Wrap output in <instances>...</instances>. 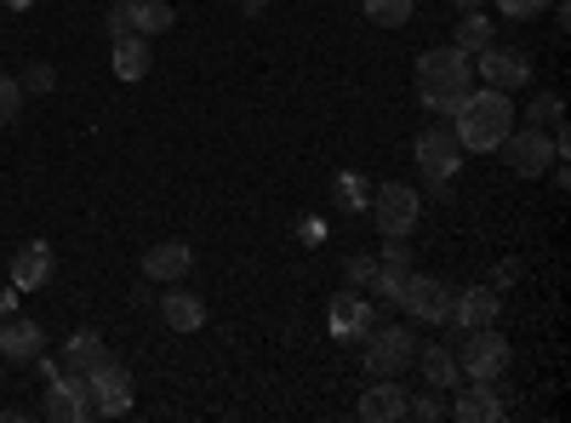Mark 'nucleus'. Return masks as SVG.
Returning <instances> with one entry per match:
<instances>
[{"label":"nucleus","mask_w":571,"mask_h":423,"mask_svg":"<svg viewBox=\"0 0 571 423\" xmlns=\"http://www.w3.org/2000/svg\"><path fill=\"white\" fill-rule=\"evenodd\" d=\"M389 309H406L412 320H423V327H446V315H452V286L434 281V275L406 269V275H400V286L389 292Z\"/></svg>","instance_id":"obj_3"},{"label":"nucleus","mask_w":571,"mask_h":423,"mask_svg":"<svg viewBox=\"0 0 571 423\" xmlns=\"http://www.w3.org/2000/svg\"><path fill=\"white\" fill-rule=\"evenodd\" d=\"M412 361H417V372H423V383L429 389H441V395H446V389H457V355L446 349V343H429V349H417L412 355Z\"/></svg>","instance_id":"obj_19"},{"label":"nucleus","mask_w":571,"mask_h":423,"mask_svg":"<svg viewBox=\"0 0 571 423\" xmlns=\"http://www.w3.org/2000/svg\"><path fill=\"white\" fill-rule=\"evenodd\" d=\"M406 269H412V252L400 246V241H389L383 257H378V298H383V304H389V292L400 286V275H406Z\"/></svg>","instance_id":"obj_24"},{"label":"nucleus","mask_w":571,"mask_h":423,"mask_svg":"<svg viewBox=\"0 0 571 423\" xmlns=\"http://www.w3.org/2000/svg\"><path fill=\"white\" fill-rule=\"evenodd\" d=\"M497 149H503V160H509V172H515V178H543V172L554 167V160H560V155H554V138L543 133V126L509 133Z\"/></svg>","instance_id":"obj_8"},{"label":"nucleus","mask_w":571,"mask_h":423,"mask_svg":"<svg viewBox=\"0 0 571 423\" xmlns=\"http://www.w3.org/2000/svg\"><path fill=\"white\" fill-rule=\"evenodd\" d=\"M160 315H166V327H172V332H200V327H207V304H200L194 292H166Z\"/></svg>","instance_id":"obj_21"},{"label":"nucleus","mask_w":571,"mask_h":423,"mask_svg":"<svg viewBox=\"0 0 571 423\" xmlns=\"http://www.w3.org/2000/svg\"><path fill=\"white\" fill-rule=\"evenodd\" d=\"M120 7H126V23H131V35H166V29H172L178 23V12L172 7H166V0H120Z\"/></svg>","instance_id":"obj_20"},{"label":"nucleus","mask_w":571,"mask_h":423,"mask_svg":"<svg viewBox=\"0 0 571 423\" xmlns=\"http://www.w3.org/2000/svg\"><path fill=\"white\" fill-rule=\"evenodd\" d=\"M366 212H372L383 241H406L417 230V218H423V194L406 189V183H383V189H372V207Z\"/></svg>","instance_id":"obj_5"},{"label":"nucleus","mask_w":571,"mask_h":423,"mask_svg":"<svg viewBox=\"0 0 571 423\" xmlns=\"http://www.w3.org/2000/svg\"><path fill=\"white\" fill-rule=\"evenodd\" d=\"M263 7H268V0H241V12H246V18H263Z\"/></svg>","instance_id":"obj_36"},{"label":"nucleus","mask_w":571,"mask_h":423,"mask_svg":"<svg viewBox=\"0 0 571 423\" xmlns=\"http://www.w3.org/2000/svg\"><path fill=\"white\" fill-rule=\"evenodd\" d=\"M149 63H155V57H149V41H144V35H120V41H115V75H120V81H144Z\"/></svg>","instance_id":"obj_23"},{"label":"nucleus","mask_w":571,"mask_h":423,"mask_svg":"<svg viewBox=\"0 0 571 423\" xmlns=\"http://www.w3.org/2000/svg\"><path fill=\"white\" fill-rule=\"evenodd\" d=\"M526 115H531V126H554V120L565 115V104H560V92H543V97H537V104H531Z\"/></svg>","instance_id":"obj_32"},{"label":"nucleus","mask_w":571,"mask_h":423,"mask_svg":"<svg viewBox=\"0 0 571 423\" xmlns=\"http://www.w3.org/2000/svg\"><path fill=\"white\" fill-rule=\"evenodd\" d=\"M331 201H338L343 212H366L372 207V183H366L360 172H338L331 178Z\"/></svg>","instance_id":"obj_25"},{"label":"nucleus","mask_w":571,"mask_h":423,"mask_svg":"<svg viewBox=\"0 0 571 423\" xmlns=\"http://www.w3.org/2000/svg\"><path fill=\"white\" fill-rule=\"evenodd\" d=\"M355 412L366 423H400L406 417V389H400L394 378H378V383H366V395L355 401Z\"/></svg>","instance_id":"obj_13"},{"label":"nucleus","mask_w":571,"mask_h":423,"mask_svg":"<svg viewBox=\"0 0 571 423\" xmlns=\"http://www.w3.org/2000/svg\"><path fill=\"white\" fill-rule=\"evenodd\" d=\"M475 92V57L457 52V46H434L417 57V97L423 109L434 115H457V104Z\"/></svg>","instance_id":"obj_1"},{"label":"nucleus","mask_w":571,"mask_h":423,"mask_svg":"<svg viewBox=\"0 0 571 423\" xmlns=\"http://www.w3.org/2000/svg\"><path fill=\"white\" fill-rule=\"evenodd\" d=\"M475 75L491 86V92H520L531 81V57L515 52V46H480L475 52Z\"/></svg>","instance_id":"obj_11"},{"label":"nucleus","mask_w":571,"mask_h":423,"mask_svg":"<svg viewBox=\"0 0 571 423\" xmlns=\"http://www.w3.org/2000/svg\"><path fill=\"white\" fill-rule=\"evenodd\" d=\"M497 309H503V298H497V286H463V292H452V327L457 332H480V327H497Z\"/></svg>","instance_id":"obj_12"},{"label":"nucleus","mask_w":571,"mask_h":423,"mask_svg":"<svg viewBox=\"0 0 571 423\" xmlns=\"http://www.w3.org/2000/svg\"><path fill=\"white\" fill-rule=\"evenodd\" d=\"M18 309V286H7V292H0V320H7Z\"/></svg>","instance_id":"obj_35"},{"label":"nucleus","mask_w":571,"mask_h":423,"mask_svg":"<svg viewBox=\"0 0 571 423\" xmlns=\"http://www.w3.org/2000/svg\"><path fill=\"white\" fill-rule=\"evenodd\" d=\"M372 327H378V309L366 298H355V286L331 298V338H366Z\"/></svg>","instance_id":"obj_14"},{"label":"nucleus","mask_w":571,"mask_h":423,"mask_svg":"<svg viewBox=\"0 0 571 423\" xmlns=\"http://www.w3.org/2000/svg\"><path fill=\"white\" fill-rule=\"evenodd\" d=\"M343 275H349L355 292H378V257H349Z\"/></svg>","instance_id":"obj_28"},{"label":"nucleus","mask_w":571,"mask_h":423,"mask_svg":"<svg viewBox=\"0 0 571 423\" xmlns=\"http://www.w3.org/2000/svg\"><path fill=\"white\" fill-rule=\"evenodd\" d=\"M46 349V332L35 327V320H18V315H7L0 320V355H7V361H35V355Z\"/></svg>","instance_id":"obj_17"},{"label":"nucleus","mask_w":571,"mask_h":423,"mask_svg":"<svg viewBox=\"0 0 571 423\" xmlns=\"http://www.w3.org/2000/svg\"><path fill=\"white\" fill-rule=\"evenodd\" d=\"M457 372H463V378H486V383H497L503 372H509V338H497V327L463 332V349H457Z\"/></svg>","instance_id":"obj_7"},{"label":"nucleus","mask_w":571,"mask_h":423,"mask_svg":"<svg viewBox=\"0 0 571 423\" xmlns=\"http://www.w3.org/2000/svg\"><path fill=\"white\" fill-rule=\"evenodd\" d=\"M189 269H194V246H189V241H160V246L144 252V275H149V281H172V286H178Z\"/></svg>","instance_id":"obj_15"},{"label":"nucleus","mask_w":571,"mask_h":423,"mask_svg":"<svg viewBox=\"0 0 571 423\" xmlns=\"http://www.w3.org/2000/svg\"><path fill=\"white\" fill-rule=\"evenodd\" d=\"M412 160L429 183H452L463 172V144H457L452 126H423L417 144H412Z\"/></svg>","instance_id":"obj_6"},{"label":"nucleus","mask_w":571,"mask_h":423,"mask_svg":"<svg viewBox=\"0 0 571 423\" xmlns=\"http://www.w3.org/2000/svg\"><path fill=\"white\" fill-rule=\"evenodd\" d=\"M104 23H109V35H115V41H120V35H131V23H126V7H115Z\"/></svg>","instance_id":"obj_34"},{"label":"nucleus","mask_w":571,"mask_h":423,"mask_svg":"<svg viewBox=\"0 0 571 423\" xmlns=\"http://www.w3.org/2000/svg\"><path fill=\"white\" fill-rule=\"evenodd\" d=\"M18 86H23V92H35V97H46V92L57 86V70H52V63H29V70L18 75Z\"/></svg>","instance_id":"obj_29"},{"label":"nucleus","mask_w":571,"mask_h":423,"mask_svg":"<svg viewBox=\"0 0 571 423\" xmlns=\"http://www.w3.org/2000/svg\"><path fill=\"white\" fill-rule=\"evenodd\" d=\"M412 7L417 0H366V18L378 29H400V23H412Z\"/></svg>","instance_id":"obj_27"},{"label":"nucleus","mask_w":571,"mask_h":423,"mask_svg":"<svg viewBox=\"0 0 571 423\" xmlns=\"http://www.w3.org/2000/svg\"><path fill=\"white\" fill-rule=\"evenodd\" d=\"M52 281V246L46 241H23L12 252V286L18 292H41Z\"/></svg>","instance_id":"obj_16"},{"label":"nucleus","mask_w":571,"mask_h":423,"mask_svg":"<svg viewBox=\"0 0 571 423\" xmlns=\"http://www.w3.org/2000/svg\"><path fill=\"white\" fill-rule=\"evenodd\" d=\"M360 355H366V372L372 378H400L412 367V355H417V338H412V327L389 320V327H372L360 338Z\"/></svg>","instance_id":"obj_4"},{"label":"nucleus","mask_w":571,"mask_h":423,"mask_svg":"<svg viewBox=\"0 0 571 423\" xmlns=\"http://www.w3.org/2000/svg\"><path fill=\"white\" fill-rule=\"evenodd\" d=\"M0 7H12V12H29V7H35V0H0Z\"/></svg>","instance_id":"obj_37"},{"label":"nucleus","mask_w":571,"mask_h":423,"mask_svg":"<svg viewBox=\"0 0 571 423\" xmlns=\"http://www.w3.org/2000/svg\"><path fill=\"white\" fill-rule=\"evenodd\" d=\"M452 417H457V423H497V417H503L497 389H491L486 378H468V389L452 401Z\"/></svg>","instance_id":"obj_18"},{"label":"nucleus","mask_w":571,"mask_h":423,"mask_svg":"<svg viewBox=\"0 0 571 423\" xmlns=\"http://www.w3.org/2000/svg\"><path fill=\"white\" fill-rule=\"evenodd\" d=\"M41 412H46L52 423H86V417H97L86 378H81V372H57V378L46 383V401H41Z\"/></svg>","instance_id":"obj_10"},{"label":"nucleus","mask_w":571,"mask_h":423,"mask_svg":"<svg viewBox=\"0 0 571 423\" xmlns=\"http://www.w3.org/2000/svg\"><path fill=\"white\" fill-rule=\"evenodd\" d=\"M452 120H457L452 133H457V144H463V149L491 155L503 138L515 133V97H509V92H491V86H480V92H468V97H463Z\"/></svg>","instance_id":"obj_2"},{"label":"nucleus","mask_w":571,"mask_h":423,"mask_svg":"<svg viewBox=\"0 0 571 423\" xmlns=\"http://www.w3.org/2000/svg\"><path fill=\"white\" fill-rule=\"evenodd\" d=\"M497 12L515 18V23H526V18H537V12H549V0H497Z\"/></svg>","instance_id":"obj_33"},{"label":"nucleus","mask_w":571,"mask_h":423,"mask_svg":"<svg viewBox=\"0 0 571 423\" xmlns=\"http://www.w3.org/2000/svg\"><path fill=\"white\" fill-rule=\"evenodd\" d=\"M457 52H468V57H475L480 46H491V18L475 7V12H468V18H457V41H452Z\"/></svg>","instance_id":"obj_26"},{"label":"nucleus","mask_w":571,"mask_h":423,"mask_svg":"<svg viewBox=\"0 0 571 423\" xmlns=\"http://www.w3.org/2000/svg\"><path fill=\"white\" fill-rule=\"evenodd\" d=\"M18 109H23V86H18V75H0V126H12Z\"/></svg>","instance_id":"obj_30"},{"label":"nucleus","mask_w":571,"mask_h":423,"mask_svg":"<svg viewBox=\"0 0 571 423\" xmlns=\"http://www.w3.org/2000/svg\"><path fill=\"white\" fill-rule=\"evenodd\" d=\"M452 7H463V12H475V7H480V0H452Z\"/></svg>","instance_id":"obj_38"},{"label":"nucleus","mask_w":571,"mask_h":423,"mask_svg":"<svg viewBox=\"0 0 571 423\" xmlns=\"http://www.w3.org/2000/svg\"><path fill=\"white\" fill-rule=\"evenodd\" d=\"M406 417H417V423H434V417H446V401H441V389H429V395L406 401Z\"/></svg>","instance_id":"obj_31"},{"label":"nucleus","mask_w":571,"mask_h":423,"mask_svg":"<svg viewBox=\"0 0 571 423\" xmlns=\"http://www.w3.org/2000/svg\"><path fill=\"white\" fill-rule=\"evenodd\" d=\"M97 361H109V343L97 332H75L63 338V372H92Z\"/></svg>","instance_id":"obj_22"},{"label":"nucleus","mask_w":571,"mask_h":423,"mask_svg":"<svg viewBox=\"0 0 571 423\" xmlns=\"http://www.w3.org/2000/svg\"><path fill=\"white\" fill-rule=\"evenodd\" d=\"M86 378V389H92V406H97V417H126L131 412V378H126V367L115 361H97L92 372H81Z\"/></svg>","instance_id":"obj_9"}]
</instances>
